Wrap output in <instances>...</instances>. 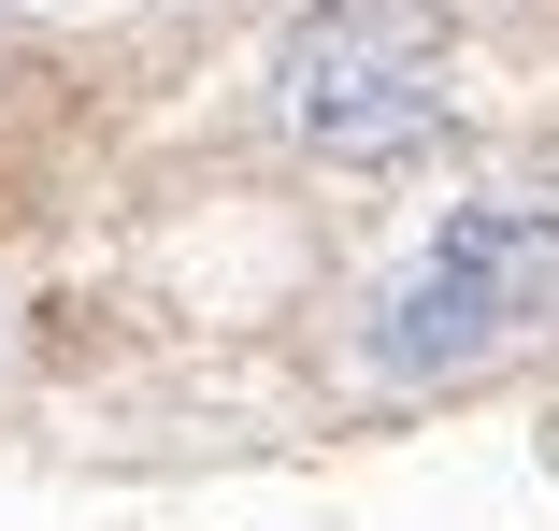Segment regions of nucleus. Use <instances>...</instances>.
Here are the masks:
<instances>
[{"mask_svg":"<svg viewBox=\"0 0 559 531\" xmlns=\"http://www.w3.org/2000/svg\"><path fill=\"white\" fill-rule=\"evenodd\" d=\"M559 302V187L444 201V231L373 287V374H474Z\"/></svg>","mask_w":559,"mask_h":531,"instance_id":"nucleus-1","label":"nucleus"},{"mask_svg":"<svg viewBox=\"0 0 559 531\" xmlns=\"http://www.w3.org/2000/svg\"><path fill=\"white\" fill-rule=\"evenodd\" d=\"M273 130L316 158H402L444 130V58L373 0H330L273 44Z\"/></svg>","mask_w":559,"mask_h":531,"instance_id":"nucleus-2","label":"nucleus"}]
</instances>
